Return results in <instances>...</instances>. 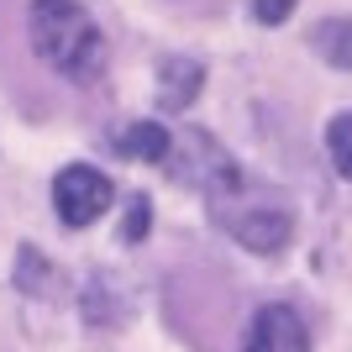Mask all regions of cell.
<instances>
[{"instance_id":"7a4b0ae2","label":"cell","mask_w":352,"mask_h":352,"mask_svg":"<svg viewBox=\"0 0 352 352\" xmlns=\"http://www.w3.org/2000/svg\"><path fill=\"white\" fill-rule=\"evenodd\" d=\"M216 221H221V232H232L252 252H279L294 232L289 210L279 200H232L226 195V200H216Z\"/></svg>"},{"instance_id":"ba28073f","label":"cell","mask_w":352,"mask_h":352,"mask_svg":"<svg viewBox=\"0 0 352 352\" xmlns=\"http://www.w3.org/2000/svg\"><path fill=\"white\" fill-rule=\"evenodd\" d=\"M310 43H316V53H321L326 63H337V69L352 74V16H331V21H321V27L310 32Z\"/></svg>"},{"instance_id":"3957f363","label":"cell","mask_w":352,"mask_h":352,"mask_svg":"<svg viewBox=\"0 0 352 352\" xmlns=\"http://www.w3.org/2000/svg\"><path fill=\"white\" fill-rule=\"evenodd\" d=\"M53 206H58L63 226H89L111 210V179L89 163H69L58 179H53Z\"/></svg>"},{"instance_id":"30bf717a","label":"cell","mask_w":352,"mask_h":352,"mask_svg":"<svg viewBox=\"0 0 352 352\" xmlns=\"http://www.w3.org/2000/svg\"><path fill=\"white\" fill-rule=\"evenodd\" d=\"M326 147H331V163H337V174L352 179V111H342L331 126H326Z\"/></svg>"},{"instance_id":"5b68a950","label":"cell","mask_w":352,"mask_h":352,"mask_svg":"<svg viewBox=\"0 0 352 352\" xmlns=\"http://www.w3.org/2000/svg\"><path fill=\"white\" fill-rule=\"evenodd\" d=\"M242 352H310V331L289 305H263L248 326Z\"/></svg>"},{"instance_id":"6da1fadb","label":"cell","mask_w":352,"mask_h":352,"mask_svg":"<svg viewBox=\"0 0 352 352\" xmlns=\"http://www.w3.org/2000/svg\"><path fill=\"white\" fill-rule=\"evenodd\" d=\"M32 47L74 85H95L105 69V37L79 0H32Z\"/></svg>"},{"instance_id":"9c48e42d","label":"cell","mask_w":352,"mask_h":352,"mask_svg":"<svg viewBox=\"0 0 352 352\" xmlns=\"http://www.w3.org/2000/svg\"><path fill=\"white\" fill-rule=\"evenodd\" d=\"M16 284L32 289V294H53V289H58V274L43 263V252H37V248H21V258H16Z\"/></svg>"},{"instance_id":"8fae6325","label":"cell","mask_w":352,"mask_h":352,"mask_svg":"<svg viewBox=\"0 0 352 352\" xmlns=\"http://www.w3.org/2000/svg\"><path fill=\"white\" fill-rule=\"evenodd\" d=\"M147 216H153V206L137 195L132 206H126V226H121V236H126V242H142V236H147Z\"/></svg>"},{"instance_id":"277c9868","label":"cell","mask_w":352,"mask_h":352,"mask_svg":"<svg viewBox=\"0 0 352 352\" xmlns=\"http://www.w3.org/2000/svg\"><path fill=\"white\" fill-rule=\"evenodd\" d=\"M179 147H184V163L174 168V179H184V184H195V190H206L210 200H226V195L242 184V179H236V163L226 158L206 132H190Z\"/></svg>"},{"instance_id":"7c38bea8","label":"cell","mask_w":352,"mask_h":352,"mask_svg":"<svg viewBox=\"0 0 352 352\" xmlns=\"http://www.w3.org/2000/svg\"><path fill=\"white\" fill-rule=\"evenodd\" d=\"M252 11H258V21H263V27H279L284 16L294 11V0H252Z\"/></svg>"},{"instance_id":"52a82bcc","label":"cell","mask_w":352,"mask_h":352,"mask_svg":"<svg viewBox=\"0 0 352 352\" xmlns=\"http://www.w3.org/2000/svg\"><path fill=\"white\" fill-rule=\"evenodd\" d=\"M168 132H163L158 121H132L126 132L116 137V153H126V158H142V163H163L168 158Z\"/></svg>"},{"instance_id":"8992f818","label":"cell","mask_w":352,"mask_h":352,"mask_svg":"<svg viewBox=\"0 0 352 352\" xmlns=\"http://www.w3.org/2000/svg\"><path fill=\"white\" fill-rule=\"evenodd\" d=\"M200 85H206V69H200L195 58H168V63H163L158 111H184V105H195Z\"/></svg>"}]
</instances>
